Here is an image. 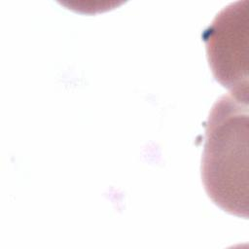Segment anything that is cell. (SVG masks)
Here are the masks:
<instances>
[{"label":"cell","instance_id":"cell-1","mask_svg":"<svg viewBox=\"0 0 249 249\" xmlns=\"http://www.w3.org/2000/svg\"><path fill=\"white\" fill-rule=\"evenodd\" d=\"M248 102L231 93L213 105L205 126L201 180L224 211L248 218Z\"/></svg>","mask_w":249,"mask_h":249},{"label":"cell","instance_id":"cell-2","mask_svg":"<svg viewBox=\"0 0 249 249\" xmlns=\"http://www.w3.org/2000/svg\"><path fill=\"white\" fill-rule=\"evenodd\" d=\"M248 37V0L225 7L202 34L215 80L244 100H249Z\"/></svg>","mask_w":249,"mask_h":249}]
</instances>
